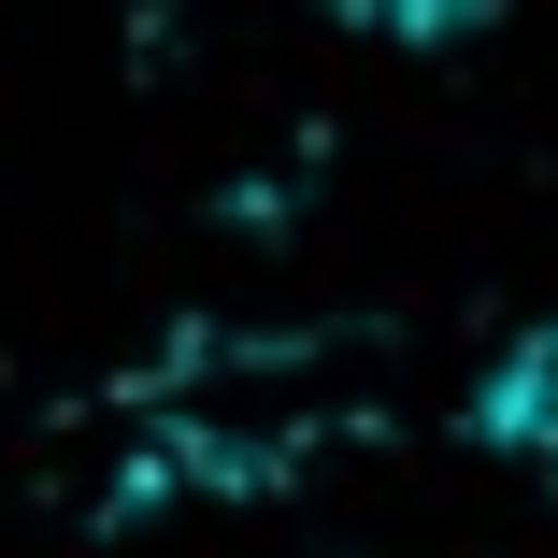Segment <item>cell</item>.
<instances>
[{
  "label": "cell",
  "mask_w": 558,
  "mask_h": 558,
  "mask_svg": "<svg viewBox=\"0 0 558 558\" xmlns=\"http://www.w3.org/2000/svg\"><path fill=\"white\" fill-rule=\"evenodd\" d=\"M344 429H359V359H344V344H315V329H186V344L144 373L130 501H172V487L272 501V487H301Z\"/></svg>",
  "instance_id": "6da1fadb"
},
{
  "label": "cell",
  "mask_w": 558,
  "mask_h": 558,
  "mask_svg": "<svg viewBox=\"0 0 558 558\" xmlns=\"http://www.w3.org/2000/svg\"><path fill=\"white\" fill-rule=\"evenodd\" d=\"M459 429L487 444L501 473H530L544 501H558V315H530L515 344L473 373V401H459Z\"/></svg>",
  "instance_id": "7a4b0ae2"
},
{
  "label": "cell",
  "mask_w": 558,
  "mask_h": 558,
  "mask_svg": "<svg viewBox=\"0 0 558 558\" xmlns=\"http://www.w3.org/2000/svg\"><path fill=\"white\" fill-rule=\"evenodd\" d=\"M329 29H359V44H401V58H429V44H487L515 0H315Z\"/></svg>",
  "instance_id": "3957f363"
}]
</instances>
